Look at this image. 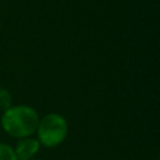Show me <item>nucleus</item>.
<instances>
[{
	"mask_svg": "<svg viewBox=\"0 0 160 160\" xmlns=\"http://www.w3.org/2000/svg\"><path fill=\"white\" fill-rule=\"evenodd\" d=\"M32 160H34V159H32Z\"/></svg>",
	"mask_w": 160,
	"mask_h": 160,
	"instance_id": "423d86ee",
	"label": "nucleus"
},
{
	"mask_svg": "<svg viewBox=\"0 0 160 160\" xmlns=\"http://www.w3.org/2000/svg\"><path fill=\"white\" fill-rule=\"evenodd\" d=\"M69 124L66 119L58 114L50 112L39 120L36 128L38 141L45 148H55L60 145L68 136Z\"/></svg>",
	"mask_w": 160,
	"mask_h": 160,
	"instance_id": "f03ea898",
	"label": "nucleus"
},
{
	"mask_svg": "<svg viewBox=\"0 0 160 160\" xmlns=\"http://www.w3.org/2000/svg\"><path fill=\"white\" fill-rule=\"evenodd\" d=\"M0 160H18L14 148L6 142H0Z\"/></svg>",
	"mask_w": 160,
	"mask_h": 160,
	"instance_id": "20e7f679",
	"label": "nucleus"
},
{
	"mask_svg": "<svg viewBox=\"0 0 160 160\" xmlns=\"http://www.w3.org/2000/svg\"><path fill=\"white\" fill-rule=\"evenodd\" d=\"M11 102H12L11 94L5 88H0V111L4 112L10 106H12Z\"/></svg>",
	"mask_w": 160,
	"mask_h": 160,
	"instance_id": "39448f33",
	"label": "nucleus"
},
{
	"mask_svg": "<svg viewBox=\"0 0 160 160\" xmlns=\"http://www.w3.org/2000/svg\"><path fill=\"white\" fill-rule=\"evenodd\" d=\"M39 120V114L34 108L29 105H14L2 112L0 125L11 138L22 139L36 132Z\"/></svg>",
	"mask_w": 160,
	"mask_h": 160,
	"instance_id": "f257e3e1",
	"label": "nucleus"
},
{
	"mask_svg": "<svg viewBox=\"0 0 160 160\" xmlns=\"http://www.w3.org/2000/svg\"><path fill=\"white\" fill-rule=\"evenodd\" d=\"M40 150V142L34 138H22L16 142L14 151L18 160H32Z\"/></svg>",
	"mask_w": 160,
	"mask_h": 160,
	"instance_id": "7ed1b4c3",
	"label": "nucleus"
}]
</instances>
